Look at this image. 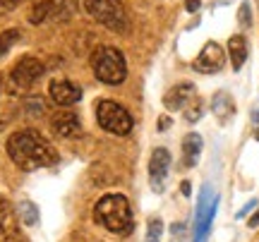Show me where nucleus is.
Returning <instances> with one entry per match:
<instances>
[{
	"instance_id": "obj_1",
	"label": "nucleus",
	"mask_w": 259,
	"mask_h": 242,
	"mask_svg": "<svg viewBox=\"0 0 259 242\" xmlns=\"http://www.w3.org/2000/svg\"><path fill=\"white\" fill-rule=\"evenodd\" d=\"M8 154L22 170L53 166L58 161L56 149L36 130H19L8 139Z\"/></svg>"
},
{
	"instance_id": "obj_2",
	"label": "nucleus",
	"mask_w": 259,
	"mask_h": 242,
	"mask_svg": "<svg viewBox=\"0 0 259 242\" xmlns=\"http://www.w3.org/2000/svg\"><path fill=\"white\" fill-rule=\"evenodd\" d=\"M94 221L106 228L108 233L125 235L132 230L135 225V216H132V206H130L125 195H106L99 199V204L94 209Z\"/></svg>"
},
{
	"instance_id": "obj_3",
	"label": "nucleus",
	"mask_w": 259,
	"mask_h": 242,
	"mask_svg": "<svg viewBox=\"0 0 259 242\" xmlns=\"http://www.w3.org/2000/svg\"><path fill=\"white\" fill-rule=\"evenodd\" d=\"M92 67L96 79L103 84H122L127 77V63L118 48L113 46H101L94 51L92 56Z\"/></svg>"
},
{
	"instance_id": "obj_4",
	"label": "nucleus",
	"mask_w": 259,
	"mask_h": 242,
	"mask_svg": "<svg viewBox=\"0 0 259 242\" xmlns=\"http://www.w3.org/2000/svg\"><path fill=\"white\" fill-rule=\"evenodd\" d=\"M84 8L99 24L111 31L127 29V10L120 0H84Z\"/></svg>"
},
{
	"instance_id": "obj_5",
	"label": "nucleus",
	"mask_w": 259,
	"mask_h": 242,
	"mask_svg": "<svg viewBox=\"0 0 259 242\" xmlns=\"http://www.w3.org/2000/svg\"><path fill=\"white\" fill-rule=\"evenodd\" d=\"M96 120L106 132L111 134H118V137H125L132 132L135 127V120L120 103L115 101H101L96 106Z\"/></svg>"
},
{
	"instance_id": "obj_6",
	"label": "nucleus",
	"mask_w": 259,
	"mask_h": 242,
	"mask_svg": "<svg viewBox=\"0 0 259 242\" xmlns=\"http://www.w3.org/2000/svg\"><path fill=\"white\" fill-rule=\"evenodd\" d=\"M219 206V197L213 195L209 187L202 189L199 197V209H197V228H194V242H206V235L211 230V221Z\"/></svg>"
},
{
	"instance_id": "obj_7",
	"label": "nucleus",
	"mask_w": 259,
	"mask_h": 242,
	"mask_svg": "<svg viewBox=\"0 0 259 242\" xmlns=\"http://www.w3.org/2000/svg\"><path fill=\"white\" fill-rule=\"evenodd\" d=\"M41 75H44V63L31 56L22 58L17 65L12 67V82L17 89H31L41 79Z\"/></svg>"
},
{
	"instance_id": "obj_8",
	"label": "nucleus",
	"mask_w": 259,
	"mask_h": 242,
	"mask_svg": "<svg viewBox=\"0 0 259 242\" xmlns=\"http://www.w3.org/2000/svg\"><path fill=\"white\" fill-rule=\"evenodd\" d=\"M223 63H226V53L219 43L209 41L206 46L202 48V53L197 56V60L192 63V67L197 72H204V75H216L223 70Z\"/></svg>"
},
{
	"instance_id": "obj_9",
	"label": "nucleus",
	"mask_w": 259,
	"mask_h": 242,
	"mask_svg": "<svg viewBox=\"0 0 259 242\" xmlns=\"http://www.w3.org/2000/svg\"><path fill=\"white\" fill-rule=\"evenodd\" d=\"M168 168H170V154L163 147H156L154 154H151V161H149V180H151V187L154 192H163V182L168 177Z\"/></svg>"
},
{
	"instance_id": "obj_10",
	"label": "nucleus",
	"mask_w": 259,
	"mask_h": 242,
	"mask_svg": "<svg viewBox=\"0 0 259 242\" xmlns=\"http://www.w3.org/2000/svg\"><path fill=\"white\" fill-rule=\"evenodd\" d=\"M48 91H51V99L58 106H74L82 99V89L74 82H70V79H53Z\"/></svg>"
},
{
	"instance_id": "obj_11",
	"label": "nucleus",
	"mask_w": 259,
	"mask_h": 242,
	"mask_svg": "<svg viewBox=\"0 0 259 242\" xmlns=\"http://www.w3.org/2000/svg\"><path fill=\"white\" fill-rule=\"evenodd\" d=\"M51 127H53V132H56L58 137H65V139L82 134V122L77 118V113H72V111L56 113L53 120H51Z\"/></svg>"
},
{
	"instance_id": "obj_12",
	"label": "nucleus",
	"mask_w": 259,
	"mask_h": 242,
	"mask_svg": "<svg viewBox=\"0 0 259 242\" xmlns=\"http://www.w3.org/2000/svg\"><path fill=\"white\" fill-rule=\"evenodd\" d=\"M194 96H197V93H194V84L183 82V84H176V86L163 96V103H166V108H170V111H183Z\"/></svg>"
},
{
	"instance_id": "obj_13",
	"label": "nucleus",
	"mask_w": 259,
	"mask_h": 242,
	"mask_svg": "<svg viewBox=\"0 0 259 242\" xmlns=\"http://www.w3.org/2000/svg\"><path fill=\"white\" fill-rule=\"evenodd\" d=\"M202 147H204V141H202V137H199L197 132L187 134L185 141H183V166H185V168H194V166H197L199 154H202Z\"/></svg>"
},
{
	"instance_id": "obj_14",
	"label": "nucleus",
	"mask_w": 259,
	"mask_h": 242,
	"mask_svg": "<svg viewBox=\"0 0 259 242\" xmlns=\"http://www.w3.org/2000/svg\"><path fill=\"white\" fill-rule=\"evenodd\" d=\"M228 56H231L233 70L240 72L245 60H247V41H245V36H240V34L231 36V41H228Z\"/></svg>"
},
{
	"instance_id": "obj_15",
	"label": "nucleus",
	"mask_w": 259,
	"mask_h": 242,
	"mask_svg": "<svg viewBox=\"0 0 259 242\" xmlns=\"http://www.w3.org/2000/svg\"><path fill=\"white\" fill-rule=\"evenodd\" d=\"M15 233V211L5 197H0V235Z\"/></svg>"
},
{
	"instance_id": "obj_16",
	"label": "nucleus",
	"mask_w": 259,
	"mask_h": 242,
	"mask_svg": "<svg viewBox=\"0 0 259 242\" xmlns=\"http://www.w3.org/2000/svg\"><path fill=\"white\" fill-rule=\"evenodd\" d=\"M51 12H53V3H51V0H46V3H38L36 8L31 10V24H41V22H44V19H48V15H51Z\"/></svg>"
},
{
	"instance_id": "obj_17",
	"label": "nucleus",
	"mask_w": 259,
	"mask_h": 242,
	"mask_svg": "<svg viewBox=\"0 0 259 242\" xmlns=\"http://www.w3.org/2000/svg\"><path fill=\"white\" fill-rule=\"evenodd\" d=\"M17 38H19V31H17V29H8V31H3V34H0V58L5 56L10 48L17 43Z\"/></svg>"
},
{
	"instance_id": "obj_18",
	"label": "nucleus",
	"mask_w": 259,
	"mask_h": 242,
	"mask_svg": "<svg viewBox=\"0 0 259 242\" xmlns=\"http://www.w3.org/2000/svg\"><path fill=\"white\" fill-rule=\"evenodd\" d=\"M199 115H202V101H199V99L194 96L192 101L185 106V118H187L190 122H197V120H199Z\"/></svg>"
},
{
	"instance_id": "obj_19",
	"label": "nucleus",
	"mask_w": 259,
	"mask_h": 242,
	"mask_svg": "<svg viewBox=\"0 0 259 242\" xmlns=\"http://www.w3.org/2000/svg\"><path fill=\"white\" fill-rule=\"evenodd\" d=\"M161 233H163V223L154 218L151 223H149V230H147V240L144 242H161Z\"/></svg>"
},
{
	"instance_id": "obj_20",
	"label": "nucleus",
	"mask_w": 259,
	"mask_h": 242,
	"mask_svg": "<svg viewBox=\"0 0 259 242\" xmlns=\"http://www.w3.org/2000/svg\"><path fill=\"white\" fill-rule=\"evenodd\" d=\"M22 216H24V223L27 225H36L38 221V211H36V206L34 204H22Z\"/></svg>"
},
{
	"instance_id": "obj_21",
	"label": "nucleus",
	"mask_w": 259,
	"mask_h": 242,
	"mask_svg": "<svg viewBox=\"0 0 259 242\" xmlns=\"http://www.w3.org/2000/svg\"><path fill=\"white\" fill-rule=\"evenodd\" d=\"M170 235H173V242H183V240H185V225H183V223H173V225H170Z\"/></svg>"
},
{
	"instance_id": "obj_22",
	"label": "nucleus",
	"mask_w": 259,
	"mask_h": 242,
	"mask_svg": "<svg viewBox=\"0 0 259 242\" xmlns=\"http://www.w3.org/2000/svg\"><path fill=\"white\" fill-rule=\"evenodd\" d=\"M22 3V0H0V15H5L10 10H15Z\"/></svg>"
},
{
	"instance_id": "obj_23",
	"label": "nucleus",
	"mask_w": 259,
	"mask_h": 242,
	"mask_svg": "<svg viewBox=\"0 0 259 242\" xmlns=\"http://www.w3.org/2000/svg\"><path fill=\"white\" fill-rule=\"evenodd\" d=\"M240 22H242V27H250V5L247 3L240 8Z\"/></svg>"
},
{
	"instance_id": "obj_24",
	"label": "nucleus",
	"mask_w": 259,
	"mask_h": 242,
	"mask_svg": "<svg viewBox=\"0 0 259 242\" xmlns=\"http://www.w3.org/2000/svg\"><path fill=\"white\" fill-rule=\"evenodd\" d=\"M166 127H170V118H161V120H158V130L163 132Z\"/></svg>"
},
{
	"instance_id": "obj_25",
	"label": "nucleus",
	"mask_w": 259,
	"mask_h": 242,
	"mask_svg": "<svg viewBox=\"0 0 259 242\" xmlns=\"http://www.w3.org/2000/svg\"><path fill=\"white\" fill-rule=\"evenodd\" d=\"M187 10H190V12L199 10V0H190V3H187Z\"/></svg>"
},
{
	"instance_id": "obj_26",
	"label": "nucleus",
	"mask_w": 259,
	"mask_h": 242,
	"mask_svg": "<svg viewBox=\"0 0 259 242\" xmlns=\"http://www.w3.org/2000/svg\"><path fill=\"white\" fill-rule=\"evenodd\" d=\"M257 225H259V209H257V214L250 218V228H257Z\"/></svg>"
},
{
	"instance_id": "obj_27",
	"label": "nucleus",
	"mask_w": 259,
	"mask_h": 242,
	"mask_svg": "<svg viewBox=\"0 0 259 242\" xmlns=\"http://www.w3.org/2000/svg\"><path fill=\"white\" fill-rule=\"evenodd\" d=\"M180 192H183V195H190V182H183V185H180Z\"/></svg>"
},
{
	"instance_id": "obj_28",
	"label": "nucleus",
	"mask_w": 259,
	"mask_h": 242,
	"mask_svg": "<svg viewBox=\"0 0 259 242\" xmlns=\"http://www.w3.org/2000/svg\"><path fill=\"white\" fill-rule=\"evenodd\" d=\"M257 139H259V127H257Z\"/></svg>"
}]
</instances>
